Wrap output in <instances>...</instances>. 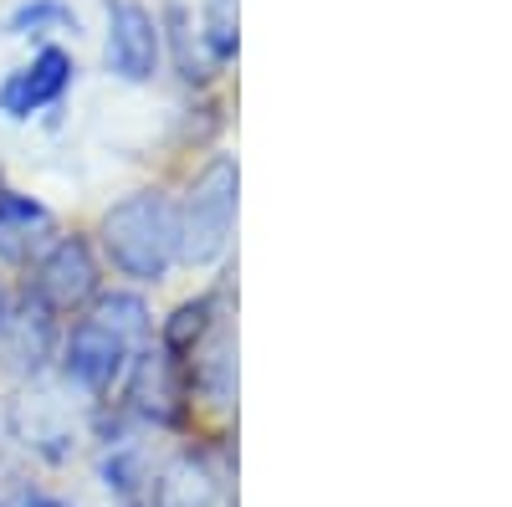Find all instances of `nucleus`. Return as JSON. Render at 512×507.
Instances as JSON below:
<instances>
[{"label": "nucleus", "instance_id": "nucleus-5", "mask_svg": "<svg viewBox=\"0 0 512 507\" xmlns=\"http://www.w3.org/2000/svg\"><path fill=\"white\" fill-rule=\"evenodd\" d=\"M72 57L62 47H47L31 67L11 72L6 77V88H0V113H11V118H31L36 108H47L67 93V82H72Z\"/></svg>", "mask_w": 512, "mask_h": 507}, {"label": "nucleus", "instance_id": "nucleus-4", "mask_svg": "<svg viewBox=\"0 0 512 507\" xmlns=\"http://www.w3.org/2000/svg\"><path fill=\"white\" fill-rule=\"evenodd\" d=\"M123 359H128V338H118L113 328H103L98 318H82L67 338V374L88 390H108L113 379L123 374Z\"/></svg>", "mask_w": 512, "mask_h": 507}, {"label": "nucleus", "instance_id": "nucleus-10", "mask_svg": "<svg viewBox=\"0 0 512 507\" xmlns=\"http://www.w3.org/2000/svg\"><path fill=\"white\" fill-rule=\"evenodd\" d=\"M93 318H98L103 328H113L118 338H128V344H134V338L149 328V308H144L139 298H103Z\"/></svg>", "mask_w": 512, "mask_h": 507}, {"label": "nucleus", "instance_id": "nucleus-12", "mask_svg": "<svg viewBox=\"0 0 512 507\" xmlns=\"http://www.w3.org/2000/svg\"><path fill=\"white\" fill-rule=\"evenodd\" d=\"M47 21H52V26H72V11L62 6V0H31V6H21V11L11 16V31H26V26L41 31Z\"/></svg>", "mask_w": 512, "mask_h": 507}, {"label": "nucleus", "instance_id": "nucleus-8", "mask_svg": "<svg viewBox=\"0 0 512 507\" xmlns=\"http://www.w3.org/2000/svg\"><path fill=\"white\" fill-rule=\"evenodd\" d=\"M154 507H221V482L216 472L195 456L169 461L154 482Z\"/></svg>", "mask_w": 512, "mask_h": 507}, {"label": "nucleus", "instance_id": "nucleus-13", "mask_svg": "<svg viewBox=\"0 0 512 507\" xmlns=\"http://www.w3.org/2000/svg\"><path fill=\"white\" fill-rule=\"evenodd\" d=\"M205 318H210V298L185 303V308L175 313V323H169V349H185V344H190V333L200 338V333H205Z\"/></svg>", "mask_w": 512, "mask_h": 507}, {"label": "nucleus", "instance_id": "nucleus-9", "mask_svg": "<svg viewBox=\"0 0 512 507\" xmlns=\"http://www.w3.org/2000/svg\"><path fill=\"white\" fill-rule=\"evenodd\" d=\"M6 344H11V359L16 364H41V354H47V318H36V308L31 313H21V318H6Z\"/></svg>", "mask_w": 512, "mask_h": 507}, {"label": "nucleus", "instance_id": "nucleus-7", "mask_svg": "<svg viewBox=\"0 0 512 507\" xmlns=\"http://www.w3.org/2000/svg\"><path fill=\"white\" fill-rule=\"evenodd\" d=\"M128 400H134L139 415L159 420V426L180 420V385H175V364H169V354H144L139 359L134 385H128Z\"/></svg>", "mask_w": 512, "mask_h": 507}, {"label": "nucleus", "instance_id": "nucleus-6", "mask_svg": "<svg viewBox=\"0 0 512 507\" xmlns=\"http://www.w3.org/2000/svg\"><path fill=\"white\" fill-rule=\"evenodd\" d=\"M93 287H98L93 251L82 246L77 236L57 241L47 257H41V267H36V292H41V303H52V308H77L82 298H93Z\"/></svg>", "mask_w": 512, "mask_h": 507}, {"label": "nucleus", "instance_id": "nucleus-3", "mask_svg": "<svg viewBox=\"0 0 512 507\" xmlns=\"http://www.w3.org/2000/svg\"><path fill=\"white\" fill-rule=\"evenodd\" d=\"M108 67L128 82H144L159 67V26L134 0H113L108 6Z\"/></svg>", "mask_w": 512, "mask_h": 507}, {"label": "nucleus", "instance_id": "nucleus-2", "mask_svg": "<svg viewBox=\"0 0 512 507\" xmlns=\"http://www.w3.org/2000/svg\"><path fill=\"white\" fill-rule=\"evenodd\" d=\"M236 190H241V169L236 159H210L200 169V180L190 185L185 195V210L180 216V257L190 262H216L221 251L231 246V226H236Z\"/></svg>", "mask_w": 512, "mask_h": 507}, {"label": "nucleus", "instance_id": "nucleus-14", "mask_svg": "<svg viewBox=\"0 0 512 507\" xmlns=\"http://www.w3.org/2000/svg\"><path fill=\"white\" fill-rule=\"evenodd\" d=\"M16 221V226H36V221H47V210H41L36 200H16V195H0V226Z\"/></svg>", "mask_w": 512, "mask_h": 507}, {"label": "nucleus", "instance_id": "nucleus-11", "mask_svg": "<svg viewBox=\"0 0 512 507\" xmlns=\"http://www.w3.org/2000/svg\"><path fill=\"white\" fill-rule=\"evenodd\" d=\"M205 41L221 62L236 57V0H210L205 6Z\"/></svg>", "mask_w": 512, "mask_h": 507}, {"label": "nucleus", "instance_id": "nucleus-1", "mask_svg": "<svg viewBox=\"0 0 512 507\" xmlns=\"http://www.w3.org/2000/svg\"><path fill=\"white\" fill-rule=\"evenodd\" d=\"M103 246L123 277H139L154 282L169 272V262L180 257V216L164 195L144 190V195H128L108 210L103 221Z\"/></svg>", "mask_w": 512, "mask_h": 507}, {"label": "nucleus", "instance_id": "nucleus-15", "mask_svg": "<svg viewBox=\"0 0 512 507\" xmlns=\"http://www.w3.org/2000/svg\"><path fill=\"white\" fill-rule=\"evenodd\" d=\"M16 507H67V502H57V497H47V492H26Z\"/></svg>", "mask_w": 512, "mask_h": 507}]
</instances>
